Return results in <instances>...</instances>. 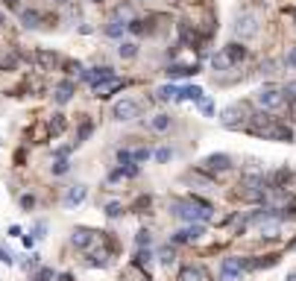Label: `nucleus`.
Masks as SVG:
<instances>
[{"label": "nucleus", "instance_id": "obj_1", "mask_svg": "<svg viewBox=\"0 0 296 281\" xmlns=\"http://www.w3.org/2000/svg\"><path fill=\"white\" fill-rule=\"evenodd\" d=\"M138 112H141V106L135 103V100L123 97V100H118V103L112 106V120H118V123H126V120L138 117Z\"/></svg>", "mask_w": 296, "mask_h": 281}, {"label": "nucleus", "instance_id": "obj_2", "mask_svg": "<svg viewBox=\"0 0 296 281\" xmlns=\"http://www.w3.org/2000/svg\"><path fill=\"white\" fill-rule=\"evenodd\" d=\"M258 103H261V109H267V112H276V109H284V94H281L279 88H264V91H258Z\"/></svg>", "mask_w": 296, "mask_h": 281}, {"label": "nucleus", "instance_id": "obj_3", "mask_svg": "<svg viewBox=\"0 0 296 281\" xmlns=\"http://www.w3.org/2000/svg\"><path fill=\"white\" fill-rule=\"evenodd\" d=\"M82 79H85L91 88H97V85H103V82H109V79H115V67H106V65L91 67V70H85V73H82Z\"/></svg>", "mask_w": 296, "mask_h": 281}, {"label": "nucleus", "instance_id": "obj_4", "mask_svg": "<svg viewBox=\"0 0 296 281\" xmlns=\"http://www.w3.org/2000/svg\"><path fill=\"white\" fill-rule=\"evenodd\" d=\"M255 30H258V24H255V18L249 15V12L238 15V21H235V33L241 35V38H249V35H255Z\"/></svg>", "mask_w": 296, "mask_h": 281}, {"label": "nucleus", "instance_id": "obj_5", "mask_svg": "<svg viewBox=\"0 0 296 281\" xmlns=\"http://www.w3.org/2000/svg\"><path fill=\"white\" fill-rule=\"evenodd\" d=\"M223 56L229 59V65H241V62H246V47L244 44H238V41H232V44H226V50H223Z\"/></svg>", "mask_w": 296, "mask_h": 281}, {"label": "nucleus", "instance_id": "obj_6", "mask_svg": "<svg viewBox=\"0 0 296 281\" xmlns=\"http://www.w3.org/2000/svg\"><path fill=\"white\" fill-rule=\"evenodd\" d=\"M203 167H206V170H214V173H220V170H229V167H232V158L223 155V152H214V155H209V158L203 161Z\"/></svg>", "mask_w": 296, "mask_h": 281}, {"label": "nucleus", "instance_id": "obj_7", "mask_svg": "<svg viewBox=\"0 0 296 281\" xmlns=\"http://www.w3.org/2000/svg\"><path fill=\"white\" fill-rule=\"evenodd\" d=\"M209 278V275H206V269H203V266H182V269H179V281H206Z\"/></svg>", "mask_w": 296, "mask_h": 281}, {"label": "nucleus", "instance_id": "obj_8", "mask_svg": "<svg viewBox=\"0 0 296 281\" xmlns=\"http://www.w3.org/2000/svg\"><path fill=\"white\" fill-rule=\"evenodd\" d=\"M196 237H203V226H191V229H179L173 234V243H191Z\"/></svg>", "mask_w": 296, "mask_h": 281}, {"label": "nucleus", "instance_id": "obj_9", "mask_svg": "<svg viewBox=\"0 0 296 281\" xmlns=\"http://www.w3.org/2000/svg\"><path fill=\"white\" fill-rule=\"evenodd\" d=\"M70 243L76 249H88L94 243V232H88V229H76V232L70 234Z\"/></svg>", "mask_w": 296, "mask_h": 281}, {"label": "nucleus", "instance_id": "obj_10", "mask_svg": "<svg viewBox=\"0 0 296 281\" xmlns=\"http://www.w3.org/2000/svg\"><path fill=\"white\" fill-rule=\"evenodd\" d=\"M85 197H88V188H85V184H73V188L68 191V197H65V205H70V208H73V205H79Z\"/></svg>", "mask_w": 296, "mask_h": 281}, {"label": "nucleus", "instance_id": "obj_11", "mask_svg": "<svg viewBox=\"0 0 296 281\" xmlns=\"http://www.w3.org/2000/svg\"><path fill=\"white\" fill-rule=\"evenodd\" d=\"M70 97H73V82H62L56 85V91H53V100L62 106V103H70Z\"/></svg>", "mask_w": 296, "mask_h": 281}, {"label": "nucleus", "instance_id": "obj_12", "mask_svg": "<svg viewBox=\"0 0 296 281\" xmlns=\"http://www.w3.org/2000/svg\"><path fill=\"white\" fill-rule=\"evenodd\" d=\"M35 62L41 65V70H47V67H53L59 62V56H56L53 50H38V53H35Z\"/></svg>", "mask_w": 296, "mask_h": 281}, {"label": "nucleus", "instance_id": "obj_13", "mask_svg": "<svg viewBox=\"0 0 296 281\" xmlns=\"http://www.w3.org/2000/svg\"><path fill=\"white\" fill-rule=\"evenodd\" d=\"M220 123L235 129V126L241 123V106H232V109H226V112H223V117H220Z\"/></svg>", "mask_w": 296, "mask_h": 281}, {"label": "nucleus", "instance_id": "obj_14", "mask_svg": "<svg viewBox=\"0 0 296 281\" xmlns=\"http://www.w3.org/2000/svg\"><path fill=\"white\" fill-rule=\"evenodd\" d=\"M147 126H150L153 132H167V129H170V115H153Z\"/></svg>", "mask_w": 296, "mask_h": 281}, {"label": "nucleus", "instance_id": "obj_15", "mask_svg": "<svg viewBox=\"0 0 296 281\" xmlns=\"http://www.w3.org/2000/svg\"><path fill=\"white\" fill-rule=\"evenodd\" d=\"M176 100H203V88H196V85H185V88H179L176 91Z\"/></svg>", "mask_w": 296, "mask_h": 281}, {"label": "nucleus", "instance_id": "obj_16", "mask_svg": "<svg viewBox=\"0 0 296 281\" xmlns=\"http://www.w3.org/2000/svg\"><path fill=\"white\" fill-rule=\"evenodd\" d=\"M179 38H182L185 44H196V33H193L191 21H182V24H179Z\"/></svg>", "mask_w": 296, "mask_h": 281}, {"label": "nucleus", "instance_id": "obj_17", "mask_svg": "<svg viewBox=\"0 0 296 281\" xmlns=\"http://www.w3.org/2000/svg\"><path fill=\"white\" fill-rule=\"evenodd\" d=\"M21 24H24L27 30H35V27L41 24V15H38L35 9H27V12H21Z\"/></svg>", "mask_w": 296, "mask_h": 281}, {"label": "nucleus", "instance_id": "obj_18", "mask_svg": "<svg viewBox=\"0 0 296 281\" xmlns=\"http://www.w3.org/2000/svg\"><path fill=\"white\" fill-rule=\"evenodd\" d=\"M115 18H118V21H135V12H132L129 3H121V6L115 9Z\"/></svg>", "mask_w": 296, "mask_h": 281}, {"label": "nucleus", "instance_id": "obj_19", "mask_svg": "<svg viewBox=\"0 0 296 281\" xmlns=\"http://www.w3.org/2000/svg\"><path fill=\"white\" fill-rule=\"evenodd\" d=\"M121 33H123V21L115 18V21L106 24V35H109V38H121Z\"/></svg>", "mask_w": 296, "mask_h": 281}, {"label": "nucleus", "instance_id": "obj_20", "mask_svg": "<svg viewBox=\"0 0 296 281\" xmlns=\"http://www.w3.org/2000/svg\"><path fill=\"white\" fill-rule=\"evenodd\" d=\"M176 91L179 88H173V85H161L156 94H158V100H176Z\"/></svg>", "mask_w": 296, "mask_h": 281}, {"label": "nucleus", "instance_id": "obj_21", "mask_svg": "<svg viewBox=\"0 0 296 281\" xmlns=\"http://www.w3.org/2000/svg\"><path fill=\"white\" fill-rule=\"evenodd\" d=\"M65 129V117L62 115H53V120H50V135H59Z\"/></svg>", "mask_w": 296, "mask_h": 281}, {"label": "nucleus", "instance_id": "obj_22", "mask_svg": "<svg viewBox=\"0 0 296 281\" xmlns=\"http://www.w3.org/2000/svg\"><path fill=\"white\" fill-rule=\"evenodd\" d=\"M153 155H156V161H161V164H164V161H170V158H173V149H156V152H153Z\"/></svg>", "mask_w": 296, "mask_h": 281}, {"label": "nucleus", "instance_id": "obj_23", "mask_svg": "<svg viewBox=\"0 0 296 281\" xmlns=\"http://www.w3.org/2000/svg\"><path fill=\"white\" fill-rule=\"evenodd\" d=\"M150 155H153V152H150V149H135V152H132V161H135V164H141V161H147V158H150Z\"/></svg>", "mask_w": 296, "mask_h": 281}, {"label": "nucleus", "instance_id": "obj_24", "mask_svg": "<svg viewBox=\"0 0 296 281\" xmlns=\"http://www.w3.org/2000/svg\"><path fill=\"white\" fill-rule=\"evenodd\" d=\"M68 170H70L68 158H59V161H56V164H53V173H56V176H62V173H68Z\"/></svg>", "mask_w": 296, "mask_h": 281}, {"label": "nucleus", "instance_id": "obj_25", "mask_svg": "<svg viewBox=\"0 0 296 281\" xmlns=\"http://www.w3.org/2000/svg\"><path fill=\"white\" fill-rule=\"evenodd\" d=\"M121 56L123 59H132V56H138V47L135 44H121Z\"/></svg>", "mask_w": 296, "mask_h": 281}, {"label": "nucleus", "instance_id": "obj_26", "mask_svg": "<svg viewBox=\"0 0 296 281\" xmlns=\"http://www.w3.org/2000/svg\"><path fill=\"white\" fill-rule=\"evenodd\" d=\"M196 106H200V112H203V115H214V103H211V100H200Z\"/></svg>", "mask_w": 296, "mask_h": 281}, {"label": "nucleus", "instance_id": "obj_27", "mask_svg": "<svg viewBox=\"0 0 296 281\" xmlns=\"http://www.w3.org/2000/svg\"><path fill=\"white\" fill-rule=\"evenodd\" d=\"M281 94H284V100H290V103H296V82H290L287 88H284V91H281Z\"/></svg>", "mask_w": 296, "mask_h": 281}, {"label": "nucleus", "instance_id": "obj_28", "mask_svg": "<svg viewBox=\"0 0 296 281\" xmlns=\"http://www.w3.org/2000/svg\"><path fill=\"white\" fill-rule=\"evenodd\" d=\"M50 278H53V272L47 269V266H41V269L35 272V281H50Z\"/></svg>", "mask_w": 296, "mask_h": 281}, {"label": "nucleus", "instance_id": "obj_29", "mask_svg": "<svg viewBox=\"0 0 296 281\" xmlns=\"http://www.w3.org/2000/svg\"><path fill=\"white\" fill-rule=\"evenodd\" d=\"M161 264H173V249L170 246L161 249Z\"/></svg>", "mask_w": 296, "mask_h": 281}, {"label": "nucleus", "instance_id": "obj_30", "mask_svg": "<svg viewBox=\"0 0 296 281\" xmlns=\"http://www.w3.org/2000/svg\"><path fill=\"white\" fill-rule=\"evenodd\" d=\"M106 214L109 217H121V205H118V202H109V205H106Z\"/></svg>", "mask_w": 296, "mask_h": 281}, {"label": "nucleus", "instance_id": "obj_31", "mask_svg": "<svg viewBox=\"0 0 296 281\" xmlns=\"http://www.w3.org/2000/svg\"><path fill=\"white\" fill-rule=\"evenodd\" d=\"M118 161H121V164H135V161H132V152H126V149L118 152Z\"/></svg>", "mask_w": 296, "mask_h": 281}, {"label": "nucleus", "instance_id": "obj_32", "mask_svg": "<svg viewBox=\"0 0 296 281\" xmlns=\"http://www.w3.org/2000/svg\"><path fill=\"white\" fill-rule=\"evenodd\" d=\"M135 261H138L141 266H147V264H150V252H147V249H141L138 255H135Z\"/></svg>", "mask_w": 296, "mask_h": 281}, {"label": "nucleus", "instance_id": "obj_33", "mask_svg": "<svg viewBox=\"0 0 296 281\" xmlns=\"http://www.w3.org/2000/svg\"><path fill=\"white\" fill-rule=\"evenodd\" d=\"M284 62H287L290 70H296V47H290V53H287V59H284Z\"/></svg>", "mask_w": 296, "mask_h": 281}, {"label": "nucleus", "instance_id": "obj_34", "mask_svg": "<svg viewBox=\"0 0 296 281\" xmlns=\"http://www.w3.org/2000/svg\"><path fill=\"white\" fill-rule=\"evenodd\" d=\"M33 205H35V199L30 197V194H27V197H21V208H27V211H30Z\"/></svg>", "mask_w": 296, "mask_h": 281}, {"label": "nucleus", "instance_id": "obj_35", "mask_svg": "<svg viewBox=\"0 0 296 281\" xmlns=\"http://www.w3.org/2000/svg\"><path fill=\"white\" fill-rule=\"evenodd\" d=\"M44 229H47V226H44V223H38V226L33 229V237H44Z\"/></svg>", "mask_w": 296, "mask_h": 281}, {"label": "nucleus", "instance_id": "obj_36", "mask_svg": "<svg viewBox=\"0 0 296 281\" xmlns=\"http://www.w3.org/2000/svg\"><path fill=\"white\" fill-rule=\"evenodd\" d=\"M0 261H3V264H12V255H9L3 246H0Z\"/></svg>", "mask_w": 296, "mask_h": 281}, {"label": "nucleus", "instance_id": "obj_37", "mask_svg": "<svg viewBox=\"0 0 296 281\" xmlns=\"http://www.w3.org/2000/svg\"><path fill=\"white\" fill-rule=\"evenodd\" d=\"M138 243L141 246H147V243H150V232H138Z\"/></svg>", "mask_w": 296, "mask_h": 281}, {"label": "nucleus", "instance_id": "obj_38", "mask_svg": "<svg viewBox=\"0 0 296 281\" xmlns=\"http://www.w3.org/2000/svg\"><path fill=\"white\" fill-rule=\"evenodd\" d=\"M65 67H68V73H76V70H79V62H68Z\"/></svg>", "mask_w": 296, "mask_h": 281}, {"label": "nucleus", "instance_id": "obj_39", "mask_svg": "<svg viewBox=\"0 0 296 281\" xmlns=\"http://www.w3.org/2000/svg\"><path fill=\"white\" fill-rule=\"evenodd\" d=\"M3 3H6L9 9H18V3H21V0H3Z\"/></svg>", "mask_w": 296, "mask_h": 281}, {"label": "nucleus", "instance_id": "obj_40", "mask_svg": "<svg viewBox=\"0 0 296 281\" xmlns=\"http://www.w3.org/2000/svg\"><path fill=\"white\" fill-rule=\"evenodd\" d=\"M3 27H6V15H3V12H0V30H3Z\"/></svg>", "mask_w": 296, "mask_h": 281}, {"label": "nucleus", "instance_id": "obj_41", "mask_svg": "<svg viewBox=\"0 0 296 281\" xmlns=\"http://www.w3.org/2000/svg\"><path fill=\"white\" fill-rule=\"evenodd\" d=\"M287 281H296V272H290V275H287Z\"/></svg>", "mask_w": 296, "mask_h": 281}, {"label": "nucleus", "instance_id": "obj_42", "mask_svg": "<svg viewBox=\"0 0 296 281\" xmlns=\"http://www.w3.org/2000/svg\"><path fill=\"white\" fill-rule=\"evenodd\" d=\"M56 3H59V6H62V3H70V0H56Z\"/></svg>", "mask_w": 296, "mask_h": 281}]
</instances>
